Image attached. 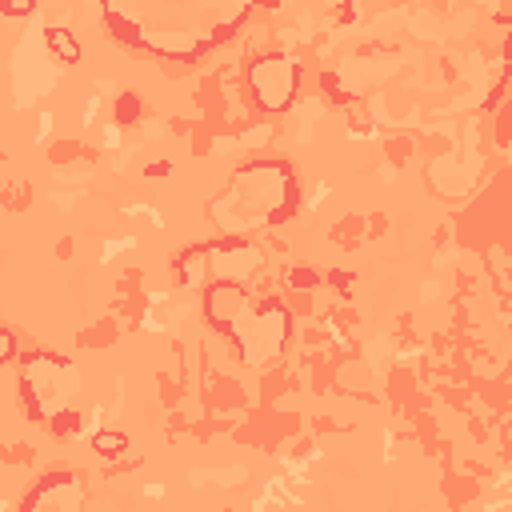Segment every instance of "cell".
<instances>
[{"mask_svg":"<svg viewBox=\"0 0 512 512\" xmlns=\"http://www.w3.org/2000/svg\"><path fill=\"white\" fill-rule=\"evenodd\" d=\"M204 316L216 332H224L236 356L252 368L276 360L292 332V312L276 296H256L244 280H208L204 288Z\"/></svg>","mask_w":512,"mask_h":512,"instance_id":"6da1fadb","label":"cell"},{"mask_svg":"<svg viewBox=\"0 0 512 512\" xmlns=\"http://www.w3.org/2000/svg\"><path fill=\"white\" fill-rule=\"evenodd\" d=\"M296 208V176L280 160H248L212 200V220L224 232H252L288 220Z\"/></svg>","mask_w":512,"mask_h":512,"instance_id":"7a4b0ae2","label":"cell"},{"mask_svg":"<svg viewBox=\"0 0 512 512\" xmlns=\"http://www.w3.org/2000/svg\"><path fill=\"white\" fill-rule=\"evenodd\" d=\"M76 368L56 352H32L20 368V396L32 420H48L76 396Z\"/></svg>","mask_w":512,"mask_h":512,"instance_id":"3957f363","label":"cell"},{"mask_svg":"<svg viewBox=\"0 0 512 512\" xmlns=\"http://www.w3.org/2000/svg\"><path fill=\"white\" fill-rule=\"evenodd\" d=\"M248 92L256 100V108L264 112H284L292 108L296 92H300V64L284 52H264L248 64Z\"/></svg>","mask_w":512,"mask_h":512,"instance_id":"277c9868","label":"cell"},{"mask_svg":"<svg viewBox=\"0 0 512 512\" xmlns=\"http://www.w3.org/2000/svg\"><path fill=\"white\" fill-rule=\"evenodd\" d=\"M80 500H84L80 480L72 472H52L40 480V488L24 496V508H80Z\"/></svg>","mask_w":512,"mask_h":512,"instance_id":"5b68a950","label":"cell"},{"mask_svg":"<svg viewBox=\"0 0 512 512\" xmlns=\"http://www.w3.org/2000/svg\"><path fill=\"white\" fill-rule=\"evenodd\" d=\"M44 36H48V48H52L64 64H76V60H80V44L72 40V32H68V28H48Z\"/></svg>","mask_w":512,"mask_h":512,"instance_id":"8992f818","label":"cell"},{"mask_svg":"<svg viewBox=\"0 0 512 512\" xmlns=\"http://www.w3.org/2000/svg\"><path fill=\"white\" fill-rule=\"evenodd\" d=\"M92 448L108 460H116L120 452H128V436L124 432H92Z\"/></svg>","mask_w":512,"mask_h":512,"instance_id":"52a82bcc","label":"cell"},{"mask_svg":"<svg viewBox=\"0 0 512 512\" xmlns=\"http://www.w3.org/2000/svg\"><path fill=\"white\" fill-rule=\"evenodd\" d=\"M48 420H52V432H56V436H72V432L80 428V412H72V408H60V412H52Z\"/></svg>","mask_w":512,"mask_h":512,"instance_id":"ba28073f","label":"cell"},{"mask_svg":"<svg viewBox=\"0 0 512 512\" xmlns=\"http://www.w3.org/2000/svg\"><path fill=\"white\" fill-rule=\"evenodd\" d=\"M136 112H140V100L132 92H124L120 104H116V120H136Z\"/></svg>","mask_w":512,"mask_h":512,"instance_id":"9c48e42d","label":"cell"},{"mask_svg":"<svg viewBox=\"0 0 512 512\" xmlns=\"http://www.w3.org/2000/svg\"><path fill=\"white\" fill-rule=\"evenodd\" d=\"M36 8V0H0V12H8V16H28Z\"/></svg>","mask_w":512,"mask_h":512,"instance_id":"30bf717a","label":"cell"},{"mask_svg":"<svg viewBox=\"0 0 512 512\" xmlns=\"http://www.w3.org/2000/svg\"><path fill=\"white\" fill-rule=\"evenodd\" d=\"M16 356V336L8 328H0V364H8Z\"/></svg>","mask_w":512,"mask_h":512,"instance_id":"8fae6325","label":"cell"}]
</instances>
